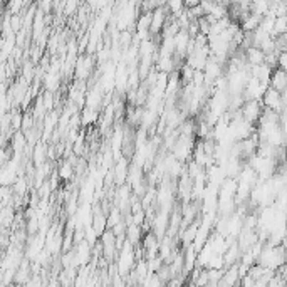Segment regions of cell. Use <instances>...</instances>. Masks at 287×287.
Returning a JSON list of instances; mask_svg holds the SVG:
<instances>
[{
    "instance_id": "cell-1",
    "label": "cell",
    "mask_w": 287,
    "mask_h": 287,
    "mask_svg": "<svg viewBox=\"0 0 287 287\" xmlns=\"http://www.w3.org/2000/svg\"><path fill=\"white\" fill-rule=\"evenodd\" d=\"M118 272L120 276H128L129 272L133 270L135 267V249L133 245L129 243L126 239H124V243L121 245V252L118 255Z\"/></svg>"
},
{
    "instance_id": "cell-2",
    "label": "cell",
    "mask_w": 287,
    "mask_h": 287,
    "mask_svg": "<svg viewBox=\"0 0 287 287\" xmlns=\"http://www.w3.org/2000/svg\"><path fill=\"white\" fill-rule=\"evenodd\" d=\"M261 104H262V108H264V109L276 113V115H281L282 111H286V108H284V106H286L284 94L274 91V89H270V88H267V91L262 94Z\"/></svg>"
},
{
    "instance_id": "cell-3",
    "label": "cell",
    "mask_w": 287,
    "mask_h": 287,
    "mask_svg": "<svg viewBox=\"0 0 287 287\" xmlns=\"http://www.w3.org/2000/svg\"><path fill=\"white\" fill-rule=\"evenodd\" d=\"M262 111H264V108H262L261 101H243V104L239 109V115H240L242 121L254 126L259 121V118H261Z\"/></svg>"
},
{
    "instance_id": "cell-4",
    "label": "cell",
    "mask_w": 287,
    "mask_h": 287,
    "mask_svg": "<svg viewBox=\"0 0 287 287\" xmlns=\"http://www.w3.org/2000/svg\"><path fill=\"white\" fill-rule=\"evenodd\" d=\"M170 14L165 9V3L161 7H158L156 10L151 12V21H149V29H148V37H160L161 30H163L165 24H167Z\"/></svg>"
},
{
    "instance_id": "cell-5",
    "label": "cell",
    "mask_w": 287,
    "mask_h": 287,
    "mask_svg": "<svg viewBox=\"0 0 287 287\" xmlns=\"http://www.w3.org/2000/svg\"><path fill=\"white\" fill-rule=\"evenodd\" d=\"M173 149V158H175L178 163H183L193 155V140L191 138H185V136H180L178 140L175 141V144L171 146Z\"/></svg>"
},
{
    "instance_id": "cell-6",
    "label": "cell",
    "mask_w": 287,
    "mask_h": 287,
    "mask_svg": "<svg viewBox=\"0 0 287 287\" xmlns=\"http://www.w3.org/2000/svg\"><path fill=\"white\" fill-rule=\"evenodd\" d=\"M135 7H136L135 3H124L123 9L116 14V25H118V29L120 30L128 29V27L135 22V19L138 17Z\"/></svg>"
},
{
    "instance_id": "cell-7",
    "label": "cell",
    "mask_w": 287,
    "mask_h": 287,
    "mask_svg": "<svg viewBox=\"0 0 287 287\" xmlns=\"http://www.w3.org/2000/svg\"><path fill=\"white\" fill-rule=\"evenodd\" d=\"M93 57L91 56H81L77 59V62L74 64V76L77 77L79 81H84L89 77V74H91L93 71Z\"/></svg>"
},
{
    "instance_id": "cell-8",
    "label": "cell",
    "mask_w": 287,
    "mask_h": 287,
    "mask_svg": "<svg viewBox=\"0 0 287 287\" xmlns=\"http://www.w3.org/2000/svg\"><path fill=\"white\" fill-rule=\"evenodd\" d=\"M286 86H287V74L286 71L282 69H274L272 74H270L269 79V88L274 89V91L284 94L286 93Z\"/></svg>"
},
{
    "instance_id": "cell-9",
    "label": "cell",
    "mask_w": 287,
    "mask_h": 287,
    "mask_svg": "<svg viewBox=\"0 0 287 287\" xmlns=\"http://www.w3.org/2000/svg\"><path fill=\"white\" fill-rule=\"evenodd\" d=\"M264 52L257 47H247L245 54H243V59H245V64L247 68H255V66H261L264 64Z\"/></svg>"
},
{
    "instance_id": "cell-10",
    "label": "cell",
    "mask_w": 287,
    "mask_h": 287,
    "mask_svg": "<svg viewBox=\"0 0 287 287\" xmlns=\"http://www.w3.org/2000/svg\"><path fill=\"white\" fill-rule=\"evenodd\" d=\"M15 222V210L12 205L0 207V227L2 229H9L12 223Z\"/></svg>"
},
{
    "instance_id": "cell-11",
    "label": "cell",
    "mask_w": 287,
    "mask_h": 287,
    "mask_svg": "<svg viewBox=\"0 0 287 287\" xmlns=\"http://www.w3.org/2000/svg\"><path fill=\"white\" fill-rule=\"evenodd\" d=\"M97 118H99V111H94V109L84 108V109H82V115H81L79 120L82 121V124H84V126H89V124H93L94 121H97Z\"/></svg>"
},
{
    "instance_id": "cell-12",
    "label": "cell",
    "mask_w": 287,
    "mask_h": 287,
    "mask_svg": "<svg viewBox=\"0 0 287 287\" xmlns=\"http://www.w3.org/2000/svg\"><path fill=\"white\" fill-rule=\"evenodd\" d=\"M72 161H64V163L59 167V178L61 180H69V178H72V175H74V167H72Z\"/></svg>"
},
{
    "instance_id": "cell-13",
    "label": "cell",
    "mask_w": 287,
    "mask_h": 287,
    "mask_svg": "<svg viewBox=\"0 0 287 287\" xmlns=\"http://www.w3.org/2000/svg\"><path fill=\"white\" fill-rule=\"evenodd\" d=\"M32 160L35 161V165H37V168L44 165V161H46V148L42 146V144H37V146L34 148Z\"/></svg>"
},
{
    "instance_id": "cell-14",
    "label": "cell",
    "mask_w": 287,
    "mask_h": 287,
    "mask_svg": "<svg viewBox=\"0 0 287 287\" xmlns=\"http://www.w3.org/2000/svg\"><path fill=\"white\" fill-rule=\"evenodd\" d=\"M27 191V180L25 176H19L15 180V187H14V195H19V198Z\"/></svg>"
},
{
    "instance_id": "cell-15",
    "label": "cell",
    "mask_w": 287,
    "mask_h": 287,
    "mask_svg": "<svg viewBox=\"0 0 287 287\" xmlns=\"http://www.w3.org/2000/svg\"><path fill=\"white\" fill-rule=\"evenodd\" d=\"M12 120V128L15 129V131H19V129L22 128V113H14V115L10 116Z\"/></svg>"
},
{
    "instance_id": "cell-16",
    "label": "cell",
    "mask_w": 287,
    "mask_h": 287,
    "mask_svg": "<svg viewBox=\"0 0 287 287\" xmlns=\"http://www.w3.org/2000/svg\"><path fill=\"white\" fill-rule=\"evenodd\" d=\"M66 7H68V9H66V12H64V14L66 15H71V10H76V7H77V3L76 2H72V3H66Z\"/></svg>"
},
{
    "instance_id": "cell-17",
    "label": "cell",
    "mask_w": 287,
    "mask_h": 287,
    "mask_svg": "<svg viewBox=\"0 0 287 287\" xmlns=\"http://www.w3.org/2000/svg\"><path fill=\"white\" fill-rule=\"evenodd\" d=\"M2 22H3V17L0 15V34H2Z\"/></svg>"
}]
</instances>
